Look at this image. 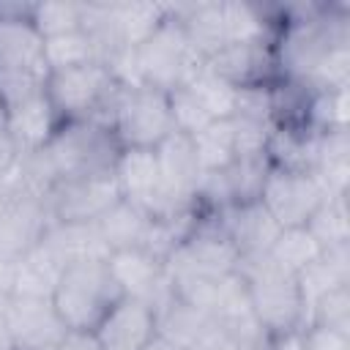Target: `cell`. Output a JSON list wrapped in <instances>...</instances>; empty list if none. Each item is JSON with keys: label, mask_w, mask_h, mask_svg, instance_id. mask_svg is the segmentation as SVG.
<instances>
[{"label": "cell", "mask_w": 350, "mask_h": 350, "mask_svg": "<svg viewBox=\"0 0 350 350\" xmlns=\"http://www.w3.org/2000/svg\"><path fill=\"white\" fill-rule=\"evenodd\" d=\"M0 350H16V347H14V339H11V331H8V323H5L3 309H0Z\"/></svg>", "instance_id": "cell-47"}, {"label": "cell", "mask_w": 350, "mask_h": 350, "mask_svg": "<svg viewBox=\"0 0 350 350\" xmlns=\"http://www.w3.org/2000/svg\"><path fill=\"white\" fill-rule=\"evenodd\" d=\"M306 325H323L331 331L350 334V284H339L320 295L309 309Z\"/></svg>", "instance_id": "cell-36"}, {"label": "cell", "mask_w": 350, "mask_h": 350, "mask_svg": "<svg viewBox=\"0 0 350 350\" xmlns=\"http://www.w3.org/2000/svg\"><path fill=\"white\" fill-rule=\"evenodd\" d=\"M66 265L44 246H33L16 260L14 298H52Z\"/></svg>", "instance_id": "cell-24"}, {"label": "cell", "mask_w": 350, "mask_h": 350, "mask_svg": "<svg viewBox=\"0 0 350 350\" xmlns=\"http://www.w3.org/2000/svg\"><path fill=\"white\" fill-rule=\"evenodd\" d=\"M208 68L227 79L232 88L243 85H271L279 79L276 71V55L273 44L268 41H252V44H227L219 49L211 60Z\"/></svg>", "instance_id": "cell-14"}, {"label": "cell", "mask_w": 350, "mask_h": 350, "mask_svg": "<svg viewBox=\"0 0 350 350\" xmlns=\"http://www.w3.org/2000/svg\"><path fill=\"white\" fill-rule=\"evenodd\" d=\"M216 331H219V323L213 320L211 312L197 309L175 295H170L156 309V334L183 350H197Z\"/></svg>", "instance_id": "cell-18"}, {"label": "cell", "mask_w": 350, "mask_h": 350, "mask_svg": "<svg viewBox=\"0 0 350 350\" xmlns=\"http://www.w3.org/2000/svg\"><path fill=\"white\" fill-rule=\"evenodd\" d=\"M235 271L246 279L249 301L265 334H287L304 328V298L295 273L279 268L268 254L238 257Z\"/></svg>", "instance_id": "cell-2"}, {"label": "cell", "mask_w": 350, "mask_h": 350, "mask_svg": "<svg viewBox=\"0 0 350 350\" xmlns=\"http://www.w3.org/2000/svg\"><path fill=\"white\" fill-rule=\"evenodd\" d=\"M304 350H350V334L331 331L323 325H306L301 328Z\"/></svg>", "instance_id": "cell-40"}, {"label": "cell", "mask_w": 350, "mask_h": 350, "mask_svg": "<svg viewBox=\"0 0 350 350\" xmlns=\"http://www.w3.org/2000/svg\"><path fill=\"white\" fill-rule=\"evenodd\" d=\"M3 314L16 350H55L68 331L52 298H11Z\"/></svg>", "instance_id": "cell-12"}, {"label": "cell", "mask_w": 350, "mask_h": 350, "mask_svg": "<svg viewBox=\"0 0 350 350\" xmlns=\"http://www.w3.org/2000/svg\"><path fill=\"white\" fill-rule=\"evenodd\" d=\"M41 243L63 262H85V260H107L109 249L101 241L93 221H49Z\"/></svg>", "instance_id": "cell-20"}, {"label": "cell", "mask_w": 350, "mask_h": 350, "mask_svg": "<svg viewBox=\"0 0 350 350\" xmlns=\"http://www.w3.org/2000/svg\"><path fill=\"white\" fill-rule=\"evenodd\" d=\"M153 150L159 164V202L153 216H175L194 208L200 164H197L191 139L180 131H172Z\"/></svg>", "instance_id": "cell-9"}, {"label": "cell", "mask_w": 350, "mask_h": 350, "mask_svg": "<svg viewBox=\"0 0 350 350\" xmlns=\"http://www.w3.org/2000/svg\"><path fill=\"white\" fill-rule=\"evenodd\" d=\"M304 123L314 131H331V129H347L350 123V98L347 88L336 90H312L306 101Z\"/></svg>", "instance_id": "cell-30"}, {"label": "cell", "mask_w": 350, "mask_h": 350, "mask_svg": "<svg viewBox=\"0 0 350 350\" xmlns=\"http://www.w3.org/2000/svg\"><path fill=\"white\" fill-rule=\"evenodd\" d=\"M57 126H60V120H57L55 107L49 104L46 93L38 96V98H30L25 104L11 107L8 109V123H5L8 134L19 145V153H30V150L46 148V142L52 139Z\"/></svg>", "instance_id": "cell-22"}, {"label": "cell", "mask_w": 350, "mask_h": 350, "mask_svg": "<svg viewBox=\"0 0 350 350\" xmlns=\"http://www.w3.org/2000/svg\"><path fill=\"white\" fill-rule=\"evenodd\" d=\"M271 350H304L301 331H287V334L271 336Z\"/></svg>", "instance_id": "cell-44"}, {"label": "cell", "mask_w": 350, "mask_h": 350, "mask_svg": "<svg viewBox=\"0 0 350 350\" xmlns=\"http://www.w3.org/2000/svg\"><path fill=\"white\" fill-rule=\"evenodd\" d=\"M306 230L312 238L328 249V246H342L350 243V211H347V194H331L325 202L312 213L306 221Z\"/></svg>", "instance_id": "cell-29"}, {"label": "cell", "mask_w": 350, "mask_h": 350, "mask_svg": "<svg viewBox=\"0 0 350 350\" xmlns=\"http://www.w3.org/2000/svg\"><path fill=\"white\" fill-rule=\"evenodd\" d=\"M314 172L331 194H347V183H350V131L347 129H331L320 134L317 153H314Z\"/></svg>", "instance_id": "cell-26"}, {"label": "cell", "mask_w": 350, "mask_h": 350, "mask_svg": "<svg viewBox=\"0 0 350 350\" xmlns=\"http://www.w3.org/2000/svg\"><path fill=\"white\" fill-rule=\"evenodd\" d=\"M107 265H109L118 287L123 290V295L148 304L153 312L172 295L164 260L153 257L145 249L112 252L107 257Z\"/></svg>", "instance_id": "cell-11"}, {"label": "cell", "mask_w": 350, "mask_h": 350, "mask_svg": "<svg viewBox=\"0 0 350 350\" xmlns=\"http://www.w3.org/2000/svg\"><path fill=\"white\" fill-rule=\"evenodd\" d=\"M295 282L304 298V325H306L309 309L320 295H325L339 284H350V243L323 249L317 260H312L306 268L295 273Z\"/></svg>", "instance_id": "cell-21"}, {"label": "cell", "mask_w": 350, "mask_h": 350, "mask_svg": "<svg viewBox=\"0 0 350 350\" xmlns=\"http://www.w3.org/2000/svg\"><path fill=\"white\" fill-rule=\"evenodd\" d=\"M150 219L153 216L142 211L139 205L129 200H118L93 224L112 254V252H126V249H142L148 230H150Z\"/></svg>", "instance_id": "cell-23"}, {"label": "cell", "mask_w": 350, "mask_h": 350, "mask_svg": "<svg viewBox=\"0 0 350 350\" xmlns=\"http://www.w3.org/2000/svg\"><path fill=\"white\" fill-rule=\"evenodd\" d=\"M235 350H271V336H268V334H262V336H257V339L238 342V347H235Z\"/></svg>", "instance_id": "cell-46"}, {"label": "cell", "mask_w": 350, "mask_h": 350, "mask_svg": "<svg viewBox=\"0 0 350 350\" xmlns=\"http://www.w3.org/2000/svg\"><path fill=\"white\" fill-rule=\"evenodd\" d=\"M11 186H14V180H11ZM49 221L52 219L46 213L44 200L14 186L11 200H8L5 211L0 213V254L19 260L25 252H30L33 246L41 243Z\"/></svg>", "instance_id": "cell-13"}, {"label": "cell", "mask_w": 350, "mask_h": 350, "mask_svg": "<svg viewBox=\"0 0 350 350\" xmlns=\"http://www.w3.org/2000/svg\"><path fill=\"white\" fill-rule=\"evenodd\" d=\"M123 298L107 260H85L66 265L52 293V304L66 328L96 331L109 309Z\"/></svg>", "instance_id": "cell-4"}, {"label": "cell", "mask_w": 350, "mask_h": 350, "mask_svg": "<svg viewBox=\"0 0 350 350\" xmlns=\"http://www.w3.org/2000/svg\"><path fill=\"white\" fill-rule=\"evenodd\" d=\"M55 350H104L96 331H79V328H68L63 334V339L57 342Z\"/></svg>", "instance_id": "cell-41"}, {"label": "cell", "mask_w": 350, "mask_h": 350, "mask_svg": "<svg viewBox=\"0 0 350 350\" xmlns=\"http://www.w3.org/2000/svg\"><path fill=\"white\" fill-rule=\"evenodd\" d=\"M145 350H183V347H178V345H172V342H167L164 336H159V334H156V339H153V342H148V345H145Z\"/></svg>", "instance_id": "cell-48"}, {"label": "cell", "mask_w": 350, "mask_h": 350, "mask_svg": "<svg viewBox=\"0 0 350 350\" xmlns=\"http://www.w3.org/2000/svg\"><path fill=\"white\" fill-rule=\"evenodd\" d=\"M44 55H46L49 71H66V68H77L85 63H96V49L85 30L44 38Z\"/></svg>", "instance_id": "cell-35"}, {"label": "cell", "mask_w": 350, "mask_h": 350, "mask_svg": "<svg viewBox=\"0 0 350 350\" xmlns=\"http://www.w3.org/2000/svg\"><path fill=\"white\" fill-rule=\"evenodd\" d=\"M167 101H170V115H172V123H175V131L191 137L197 134L200 129H205L213 118L205 112V107L197 101V96L180 85V88H172L167 93Z\"/></svg>", "instance_id": "cell-37"}, {"label": "cell", "mask_w": 350, "mask_h": 350, "mask_svg": "<svg viewBox=\"0 0 350 350\" xmlns=\"http://www.w3.org/2000/svg\"><path fill=\"white\" fill-rule=\"evenodd\" d=\"M120 148H156L172 131V115L167 93L150 85H131L123 88L112 112L109 123Z\"/></svg>", "instance_id": "cell-7"}, {"label": "cell", "mask_w": 350, "mask_h": 350, "mask_svg": "<svg viewBox=\"0 0 350 350\" xmlns=\"http://www.w3.org/2000/svg\"><path fill=\"white\" fill-rule=\"evenodd\" d=\"M331 197L325 183L317 178L312 170H287V167H273L265 175L260 202L265 211L273 216V221L287 230V227H306L312 213Z\"/></svg>", "instance_id": "cell-8"}, {"label": "cell", "mask_w": 350, "mask_h": 350, "mask_svg": "<svg viewBox=\"0 0 350 350\" xmlns=\"http://www.w3.org/2000/svg\"><path fill=\"white\" fill-rule=\"evenodd\" d=\"M82 14H85V3L44 0V3H33L30 22L44 38H55L63 33L82 30Z\"/></svg>", "instance_id": "cell-34"}, {"label": "cell", "mask_w": 350, "mask_h": 350, "mask_svg": "<svg viewBox=\"0 0 350 350\" xmlns=\"http://www.w3.org/2000/svg\"><path fill=\"white\" fill-rule=\"evenodd\" d=\"M191 49L208 63L219 49L227 46V25L221 3H186L170 5Z\"/></svg>", "instance_id": "cell-19"}, {"label": "cell", "mask_w": 350, "mask_h": 350, "mask_svg": "<svg viewBox=\"0 0 350 350\" xmlns=\"http://www.w3.org/2000/svg\"><path fill=\"white\" fill-rule=\"evenodd\" d=\"M46 153L63 180V178L112 172L120 145L112 129L93 120H71L57 126V131L46 142Z\"/></svg>", "instance_id": "cell-5"}, {"label": "cell", "mask_w": 350, "mask_h": 350, "mask_svg": "<svg viewBox=\"0 0 350 350\" xmlns=\"http://www.w3.org/2000/svg\"><path fill=\"white\" fill-rule=\"evenodd\" d=\"M320 131L309 129L306 123H284L273 126L268 139V159L273 167L287 170H312L314 172V153H317Z\"/></svg>", "instance_id": "cell-25"}, {"label": "cell", "mask_w": 350, "mask_h": 350, "mask_svg": "<svg viewBox=\"0 0 350 350\" xmlns=\"http://www.w3.org/2000/svg\"><path fill=\"white\" fill-rule=\"evenodd\" d=\"M112 8H115L120 36L131 49L148 41L170 16V5H161V3H112Z\"/></svg>", "instance_id": "cell-28"}, {"label": "cell", "mask_w": 350, "mask_h": 350, "mask_svg": "<svg viewBox=\"0 0 350 350\" xmlns=\"http://www.w3.org/2000/svg\"><path fill=\"white\" fill-rule=\"evenodd\" d=\"M230 120H232V134H235V159L262 156L268 150V139L273 131L271 123H257V120H243V118H230Z\"/></svg>", "instance_id": "cell-39"}, {"label": "cell", "mask_w": 350, "mask_h": 350, "mask_svg": "<svg viewBox=\"0 0 350 350\" xmlns=\"http://www.w3.org/2000/svg\"><path fill=\"white\" fill-rule=\"evenodd\" d=\"M320 252H323V246L312 238V232H309L306 227H287V230H282V232L276 235V241H273L268 257H271L279 268H284V271H290V273H298V271L306 268L312 260H317Z\"/></svg>", "instance_id": "cell-31"}, {"label": "cell", "mask_w": 350, "mask_h": 350, "mask_svg": "<svg viewBox=\"0 0 350 350\" xmlns=\"http://www.w3.org/2000/svg\"><path fill=\"white\" fill-rule=\"evenodd\" d=\"M30 14L33 3H0V96L8 109L44 96L52 74Z\"/></svg>", "instance_id": "cell-1"}, {"label": "cell", "mask_w": 350, "mask_h": 350, "mask_svg": "<svg viewBox=\"0 0 350 350\" xmlns=\"http://www.w3.org/2000/svg\"><path fill=\"white\" fill-rule=\"evenodd\" d=\"M96 336L104 350H145V345L156 339V312L123 295L98 323Z\"/></svg>", "instance_id": "cell-15"}, {"label": "cell", "mask_w": 350, "mask_h": 350, "mask_svg": "<svg viewBox=\"0 0 350 350\" xmlns=\"http://www.w3.org/2000/svg\"><path fill=\"white\" fill-rule=\"evenodd\" d=\"M134 63L139 85H150L164 93L186 85L205 66V60L186 41L178 19L172 16V8L164 25L134 49Z\"/></svg>", "instance_id": "cell-6"}, {"label": "cell", "mask_w": 350, "mask_h": 350, "mask_svg": "<svg viewBox=\"0 0 350 350\" xmlns=\"http://www.w3.org/2000/svg\"><path fill=\"white\" fill-rule=\"evenodd\" d=\"M14 276H16V260L0 254V309L14 298Z\"/></svg>", "instance_id": "cell-43"}, {"label": "cell", "mask_w": 350, "mask_h": 350, "mask_svg": "<svg viewBox=\"0 0 350 350\" xmlns=\"http://www.w3.org/2000/svg\"><path fill=\"white\" fill-rule=\"evenodd\" d=\"M11 191H14V186H11V178L0 180V213L5 211V205H8V200H11Z\"/></svg>", "instance_id": "cell-49"}, {"label": "cell", "mask_w": 350, "mask_h": 350, "mask_svg": "<svg viewBox=\"0 0 350 350\" xmlns=\"http://www.w3.org/2000/svg\"><path fill=\"white\" fill-rule=\"evenodd\" d=\"M120 200L112 172L63 178L46 194L44 205L52 221H96L109 205Z\"/></svg>", "instance_id": "cell-10"}, {"label": "cell", "mask_w": 350, "mask_h": 350, "mask_svg": "<svg viewBox=\"0 0 350 350\" xmlns=\"http://www.w3.org/2000/svg\"><path fill=\"white\" fill-rule=\"evenodd\" d=\"M123 85L101 63H85L66 71H52L46 82V98L55 107L60 123L93 120L109 129L112 112Z\"/></svg>", "instance_id": "cell-3"}, {"label": "cell", "mask_w": 350, "mask_h": 350, "mask_svg": "<svg viewBox=\"0 0 350 350\" xmlns=\"http://www.w3.org/2000/svg\"><path fill=\"white\" fill-rule=\"evenodd\" d=\"M219 219H221V227H224L227 238L232 241L238 257L268 254L276 235L282 232V227L273 221V216L265 211V205L260 200L243 202V205H230L227 211L219 213Z\"/></svg>", "instance_id": "cell-16"}, {"label": "cell", "mask_w": 350, "mask_h": 350, "mask_svg": "<svg viewBox=\"0 0 350 350\" xmlns=\"http://www.w3.org/2000/svg\"><path fill=\"white\" fill-rule=\"evenodd\" d=\"M200 172H221L235 161V134H232V120H211L205 129L189 137Z\"/></svg>", "instance_id": "cell-27"}, {"label": "cell", "mask_w": 350, "mask_h": 350, "mask_svg": "<svg viewBox=\"0 0 350 350\" xmlns=\"http://www.w3.org/2000/svg\"><path fill=\"white\" fill-rule=\"evenodd\" d=\"M112 178L118 183L120 200H129L148 211L153 216L156 202H159V164H156V150L150 148H120L115 164H112Z\"/></svg>", "instance_id": "cell-17"}, {"label": "cell", "mask_w": 350, "mask_h": 350, "mask_svg": "<svg viewBox=\"0 0 350 350\" xmlns=\"http://www.w3.org/2000/svg\"><path fill=\"white\" fill-rule=\"evenodd\" d=\"M273 85V82H271ZM271 85H243L235 90V109L232 118L271 123L273 126V96Z\"/></svg>", "instance_id": "cell-38"}, {"label": "cell", "mask_w": 350, "mask_h": 350, "mask_svg": "<svg viewBox=\"0 0 350 350\" xmlns=\"http://www.w3.org/2000/svg\"><path fill=\"white\" fill-rule=\"evenodd\" d=\"M186 88L197 96V101L205 107V112L213 118V120H224V118H232V109H235V90L227 79H221L219 74H213L208 68V63L186 82Z\"/></svg>", "instance_id": "cell-32"}, {"label": "cell", "mask_w": 350, "mask_h": 350, "mask_svg": "<svg viewBox=\"0 0 350 350\" xmlns=\"http://www.w3.org/2000/svg\"><path fill=\"white\" fill-rule=\"evenodd\" d=\"M19 145L14 142V137L8 134V129H0V180L11 178V172L19 164Z\"/></svg>", "instance_id": "cell-42"}, {"label": "cell", "mask_w": 350, "mask_h": 350, "mask_svg": "<svg viewBox=\"0 0 350 350\" xmlns=\"http://www.w3.org/2000/svg\"><path fill=\"white\" fill-rule=\"evenodd\" d=\"M268 170H271L268 153L235 159L224 170L227 183H230V194H232V205H243V202L260 200V191H262V183H265Z\"/></svg>", "instance_id": "cell-33"}, {"label": "cell", "mask_w": 350, "mask_h": 350, "mask_svg": "<svg viewBox=\"0 0 350 350\" xmlns=\"http://www.w3.org/2000/svg\"><path fill=\"white\" fill-rule=\"evenodd\" d=\"M235 347H238V342H235L232 336H227V334L219 328V331H216L213 336H208L197 350H235Z\"/></svg>", "instance_id": "cell-45"}, {"label": "cell", "mask_w": 350, "mask_h": 350, "mask_svg": "<svg viewBox=\"0 0 350 350\" xmlns=\"http://www.w3.org/2000/svg\"><path fill=\"white\" fill-rule=\"evenodd\" d=\"M5 123H8V107H5V101L0 96V129H5Z\"/></svg>", "instance_id": "cell-50"}]
</instances>
